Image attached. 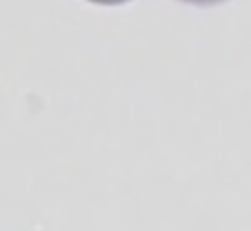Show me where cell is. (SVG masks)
Masks as SVG:
<instances>
[{"label": "cell", "instance_id": "cell-1", "mask_svg": "<svg viewBox=\"0 0 251 231\" xmlns=\"http://www.w3.org/2000/svg\"><path fill=\"white\" fill-rule=\"evenodd\" d=\"M182 2H191V5H218V2H225V0H182Z\"/></svg>", "mask_w": 251, "mask_h": 231}, {"label": "cell", "instance_id": "cell-2", "mask_svg": "<svg viewBox=\"0 0 251 231\" xmlns=\"http://www.w3.org/2000/svg\"><path fill=\"white\" fill-rule=\"evenodd\" d=\"M94 5H123V2H129V0H89Z\"/></svg>", "mask_w": 251, "mask_h": 231}]
</instances>
